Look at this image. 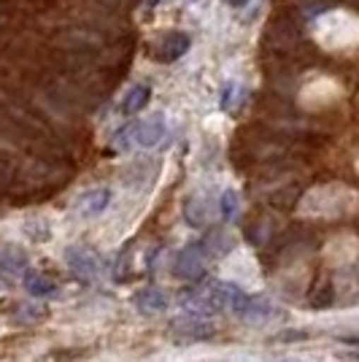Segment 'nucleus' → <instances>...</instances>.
<instances>
[{
    "mask_svg": "<svg viewBox=\"0 0 359 362\" xmlns=\"http://www.w3.org/2000/svg\"><path fill=\"white\" fill-rule=\"evenodd\" d=\"M211 257V249L206 243H189L176 255V276L184 281H197L206 273V259Z\"/></svg>",
    "mask_w": 359,
    "mask_h": 362,
    "instance_id": "obj_1",
    "label": "nucleus"
},
{
    "mask_svg": "<svg viewBox=\"0 0 359 362\" xmlns=\"http://www.w3.org/2000/svg\"><path fill=\"white\" fill-rule=\"evenodd\" d=\"M165 117L163 114H151L149 119L135 122L133 124V141L143 149H154L160 141L165 138Z\"/></svg>",
    "mask_w": 359,
    "mask_h": 362,
    "instance_id": "obj_2",
    "label": "nucleus"
},
{
    "mask_svg": "<svg viewBox=\"0 0 359 362\" xmlns=\"http://www.w3.org/2000/svg\"><path fill=\"white\" fill-rule=\"evenodd\" d=\"M170 330H173L176 341H206L213 335V327L208 322H203V317H192V314H187V319H176L170 325Z\"/></svg>",
    "mask_w": 359,
    "mask_h": 362,
    "instance_id": "obj_3",
    "label": "nucleus"
},
{
    "mask_svg": "<svg viewBox=\"0 0 359 362\" xmlns=\"http://www.w3.org/2000/svg\"><path fill=\"white\" fill-rule=\"evenodd\" d=\"M189 46H192V38H189L187 33L173 30V33H167V35L163 38L157 57H160L163 62H176V60H181L187 52H189Z\"/></svg>",
    "mask_w": 359,
    "mask_h": 362,
    "instance_id": "obj_4",
    "label": "nucleus"
},
{
    "mask_svg": "<svg viewBox=\"0 0 359 362\" xmlns=\"http://www.w3.org/2000/svg\"><path fill=\"white\" fill-rule=\"evenodd\" d=\"M65 259H68V265L73 268L76 276L84 279V281H92V279L100 273L98 259H95V255L87 252V249H68V252H65Z\"/></svg>",
    "mask_w": 359,
    "mask_h": 362,
    "instance_id": "obj_5",
    "label": "nucleus"
},
{
    "mask_svg": "<svg viewBox=\"0 0 359 362\" xmlns=\"http://www.w3.org/2000/svg\"><path fill=\"white\" fill-rule=\"evenodd\" d=\"M111 203V189H92L78 200V214L81 216H98L103 214Z\"/></svg>",
    "mask_w": 359,
    "mask_h": 362,
    "instance_id": "obj_6",
    "label": "nucleus"
},
{
    "mask_svg": "<svg viewBox=\"0 0 359 362\" xmlns=\"http://www.w3.org/2000/svg\"><path fill=\"white\" fill-rule=\"evenodd\" d=\"M22 284H25V289L30 292L33 298H52V295H57L54 281H52V279H46V276H41L38 271H25Z\"/></svg>",
    "mask_w": 359,
    "mask_h": 362,
    "instance_id": "obj_7",
    "label": "nucleus"
},
{
    "mask_svg": "<svg viewBox=\"0 0 359 362\" xmlns=\"http://www.w3.org/2000/svg\"><path fill=\"white\" fill-rule=\"evenodd\" d=\"M149 100H151V87H146V84H135V87H130L127 95H124L122 111H124V114H138L141 108H146Z\"/></svg>",
    "mask_w": 359,
    "mask_h": 362,
    "instance_id": "obj_8",
    "label": "nucleus"
},
{
    "mask_svg": "<svg viewBox=\"0 0 359 362\" xmlns=\"http://www.w3.org/2000/svg\"><path fill=\"white\" fill-rule=\"evenodd\" d=\"M165 295L160 289H143L138 298H135V308L138 311H143V314H157V311H165Z\"/></svg>",
    "mask_w": 359,
    "mask_h": 362,
    "instance_id": "obj_9",
    "label": "nucleus"
},
{
    "mask_svg": "<svg viewBox=\"0 0 359 362\" xmlns=\"http://www.w3.org/2000/svg\"><path fill=\"white\" fill-rule=\"evenodd\" d=\"M0 271L6 273V276H25V257H22V252H16V249H3L0 252Z\"/></svg>",
    "mask_w": 359,
    "mask_h": 362,
    "instance_id": "obj_10",
    "label": "nucleus"
},
{
    "mask_svg": "<svg viewBox=\"0 0 359 362\" xmlns=\"http://www.w3.org/2000/svg\"><path fill=\"white\" fill-rule=\"evenodd\" d=\"M219 209H222V216H225V219H233V216L238 214V195H235L233 189H227L225 195H222Z\"/></svg>",
    "mask_w": 359,
    "mask_h": 362,
    "instance_id": "obj_11",
    "label": "nucleus"
},
{
    "mask_svg": "<svg viewBox=\"0 0 359 362\" xmlns=\"http://www.w3.org/2000/svg\"><path fill=\"white\" fill-rule=\"evenodd\" d=\"M233 92H235V84H227L225 87V95H222V108H233Z\"/></svg>",
    "mask_w": 359,
    "mask_h": 362,
    "instance_id": "obj_12",
    "label": "nucleus"
},
{
    "mask_svg": "<svg viewBox=\"0 0 359 362\" xmlns=\"http://www.w3.org/2000/svg\"><path fill=\"white\" fill-rule=\"evenodd\" d=\"M225 6H230V8H243V6H249V0H222Z\"/></svg>",
    "mask_w": 359,
    "mask_h": 362,
    "instance_id": "obj_13",
    "label": "nucleus"
},
{
    "mask_svg": "<svg viewBox=\"0 0 359 362\" xmlns=\"http://www.w3.org/2000/svg\"><path fill=\"white\" fill-rule=\"evenodd\" d=\"M157 3H160V0H146V6H149V8H154Z\"/></svg>",
    "mask_w": 359,
    "mask_h": 362,
    "instance_id": "obj_14",
    "label": "nucleus"
},
{
    "mask_svg": "<svg viewBox=\"0 0 359 362\" xmlns=\"http://www.w3.org/2000/svg\"><path fill=\"white\" fill-rule=\"evenodd\" d=\"M189 3H195V0H189Z\"/></svg>",
    "mask_w": 359,
    "mask_h": 362,
    "instance_id": "obj_15",
    "label": "nucleus"
}]
</instances>
